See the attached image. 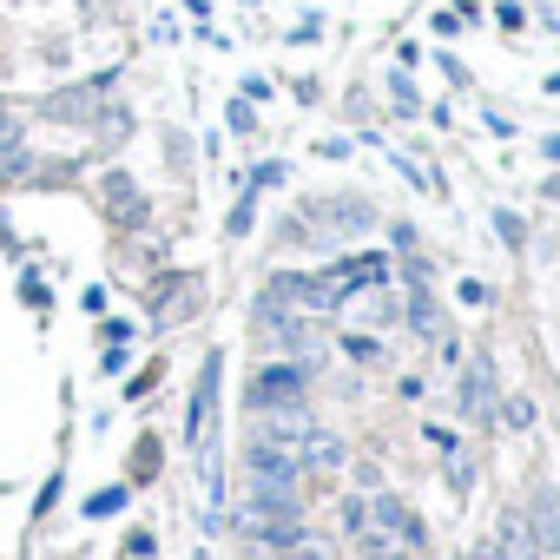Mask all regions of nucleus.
I'll return each mask as SVG.
<instances>
[{
  "mask_svg": "<svg viewBox=\"0 0 560 560\" xmlns=\"http://www.w3.org/2000/svg\"><path fill=\"white\" fill-rule=\"evenodd\" d=\"M494 402H501V389H494V357H488V350H475V363L462 370V416L494 422Z\"/></svg>",
  "mask_w": 560,
  "mask_h": 560,
  "instance_id": "nucleus-7",
  "label": "nucleus"
},
{
  "mask_svg": "<svg viewBox=\"0 0 560 560\" xmlns=\"http://www.w3.org/2000/svg\"><path fill=\"white\" fill-rule=\"evenodd\" d=\"M100 205H106V218H113V224H145V218H152L145 191H139L126 172H106V178H100Z\"/></svg>",
  "mask_w": 560,
  "mask_h": 560,
  "instance_id": "nucleus-8",
  "label": "nucleus"
},
{
  "mask_svg": "<svg viewBox=\"0 0 560 560\" xmlns=\"http://www.w3.org/2000/svg\"><path fill=\"white\" fill-rule=\"evenodd\" d=\"M126 553H132V560H152V553H159V540H152L145 527H132V534H126Z\"/></svg>",
  "mask_w": 560,
  "mask_h": 560,
  "instance_id": "nucleus-21",
  "label": "nucleus"
},
{
  "mask_svg": "<svg viewBox=\"0 0 560 560\" xmlns=\"http://www.w3.org/2000/svg\"><path fill=\"white\" fill-rule=\"evenodd\" d=\"M534 416H540V409H534V396H521V389L494 402V422H508V429H534Z\"/></svg>",
  "mask_w": 560,
  "mask_h": 560,
  "instance_id": "nucleus-13",
  "label": "nucleus"
},
{
  "mask_svg": "<svg viewBox=\"0 0 560 560\" xmlns=\"http://www.w3.org/2000/svg\"><path fill=\"white\" fill-rule=\"evenodd\" d=\"M547 198H560V172H553V178H547Z\"/></svg>",
  "mask_w": 560,
  "mask_h": 560,
  "instance_id": "nucleus-31",
  "label": "nucleus"
},
{
  "mask_svg": "<svg viewBox=\"0 0 560 560\" xmlns=\"http://www.w3.org/2000/svg\"><path fill=\"white\" fill-rule=\"evenodd\" d=\"M21 132H27L21 106H14V100H0V139H21Z\"/></svg>",
  "mask_w": 560,
  "mask_h": 560,
  "instance_id": "nucleus-19",
  "label": "nucleus"
},
{
  "mask_svg": "<svg viewBox=\"0 0 560 560\" xmlns=\"http://www.w3.org/2000/svg\"><path fill=\"white\" fill-rule=\"evenodd\" d=\"M244 231H250V191H244L237 211H231V237H244Z\"/></svg>",
  "mask_w": 560,
  "mask_h": 560,
  "instance_id": "nucleus-26",
  "label": "nucleus"
},
{
  "mask_svg": "<svg viewBox=\"0 0 560 560\" xmlns=\"http://www.w3.org/2000/svg\"><path fill=\"white\" fill-rule=\"evenodd\" d=\"M389 93H396V113H422V100H416V86H409V80H402V73H396V80H389Z\"/></svg>",
  "mask_w": 560,
  "mask_h": 560,
  "instance_id": "nucleus-20",
  "label": "nucleus"
},
{
  "mask_svg": "<svg viewBox=\"0 0 560 560\" xmlns=\"http://www.w3.org/2000/svg\"><path fill=\"white\" fill-rule=\"evenodd\" d=\"M540 152H547V159H553V165H560V139H540Z\"/></svg>",
  "mask_w": 560,
  "mask_h": 560,
  "instance_id": "nucleus-30",
  "label": "nucleus"
},
{
  "mask_svg": "<svg viewBox=\"0 0 560 560\" xmlns=\"http://www.w3.org/2000/svg\"><path fill=\"white\" fill-rule=\"evenodd\" d=\"M488 224H494V237H501L508 250H521V244H527V224H521V211H508V205H494V211H488Z\"/></svg>",
  "mask_w": 560,
  "mask_h": 560,
  "instance_id": "nucleus-14",
  "label": "nucleus"
},
{
  "mask_svg": "<svg viewBox=\"0 0 560 560\" xmlns=\"http://www.w3.org/2000/svg\"><path fill=\"white\" fill-rule=\"evenodd\" d=\"M126 560H132V553H126Z\"/></svg>",
  "mask_w": 560,
  "mask_h": 560,
  "instance_id": "nucleus-32",
  "label": "nucleus"
},
{
  "mask_svg": "<svg viewBox=\"0 0 560 560\" xmlns=\"http://www.w3.org/2000/svg\"><path fill=\"white\" fill-rule=\"evenodd\" d=\"M304 389H311V363L277 357V363H257V376L244 383V402L250 409H270V402H298Z\"/></svg>",
  "mask_w": 560,
  "mask_h": 560,
  "instance_id": "nucleus-3",
  "label": "nucleus"
},
{
  "mask_svg": "<svg viewBox=\"0 0 560 560\" xmlns=\"http://www.w3.org/2000/svg\"><path fill=\"white\" fill-rule=\"evenodd\" d=\"M363 521H370V501H343V534H363Z\"/></svg>",
  "mask_w": 560,
  "mask_h": 560,
  "instance_id": "nucleus-23",
  "label": "nucleus"
},
{
  "mask_svg": "<svg viewBox=\"0 0 560 560\" xmlns=\"http://www.w3.org/2000/svg\"><path fill=\"white\" fill-rule=\"evenodd\" d=\"M357 488L376 494V488H383V468H376V462H357Z\"/></svg>",
  "mask_w": 560,
  "mask_h": 560,
  "instance_id": "nucleus-25",
  "label": "nucleus"
},
{
  "mask_svg": "<svg viewBox=\"0 0 560 560\" xmlns=\"http://www.w3.org/2000/svg\"><path fill=\"white\" fill-rule=\"evenodd\" d=\"M93 132H100V145H126V132H132V106H119V100H106L93 119H86Z\"/></svg>",
  "mask_w": 560,
  "mask_h": 560,
  "instance_id": "nucleus-12",
  "label": "nucleus"
},
{
  "mask_svg": "<svg viewBox=\"0 0 560 560\" xmlns=\"http://www.w3.org/2000/svg\"><path fill=\"white\" fill-rule=\"evenodd\" d=\"M462 560H501V553H494V540H475V547H468Z\"/></svg>",
  "mask_w": 560,
  "mask_h": 560,
  "instance_id": "nucleus-29",
  "label": "nucleus"
},
{
  "mask_svg": "<svg viewBox=\"0 0 560 560\" xmlns=\"http://www.w3.org/2000/svg\"><path fill=\"white\" fill-rule=\"evenodd\" d=\"M198 311V277H159V291H152V317L159 324H178Z\"/></svg>",
  "mask_w": 560,
  "mask_h": 560,
  "instance_id": "nucleus-11",
  "label": "nucleus"
},
{
  "mask_svg": "<svg viewBox=\"0 0 560 560\" xmlns=\"http://www.w3.org/2000/svg\"><path fill=\"white\" fill-rule=\"evenodd\" d=\"M442 455H448V488H455V494H468V488H475V462H468V448H455V442H448Z\"/></svg>",
  "mask_w": 560,
  "mask_h": 560,
  "instance_id": "nucleus-16",
  "label": "nucleus"
},
{
  "mask_svg": "<svg viewBox=\"0 0 560 560\" xmlns=\"http://www.w3.org/2000/svg\"><path fill=\"white\" fill-rule=\"evenodd\" d=\"M298 462H304V475H343L350 448H343V435H330V429H311V435L298 442Z\"/></svg>",
  "mask_w": 560,
  "mask_h": 560,
  "instance_id": "nucleus-10",
  "label": "nucleus"
},
{
  "mask_svg": "<svg viewBox=\"0 0 560 560\" xmlns=\"http://www.w3.org/2000/svg\"><path fill=\"white\" fill-rule=\"evenodd\" d=\"M54 501H60V475H47V488H40V501H34V514H54Z\"/></svg>",
  "mask_w": 560,
  "mask_h": 560,
  "instance_id": "nucleus-28",
  "label": "nucleus"
},
{
  "mask_svg": "<svg viewBox=\"0 0 560 560\" xmlns=\"http://www.w3.org/2000/svg\"><path fill=\"white\" fill-rule=\"evenodd\" d=\"M224 119H231V132H250V126H257V113H250V100H231V113H224Z\"/></svg>",
  "mask_w": 560,
  "mask_h": 560,
  "instance_id": "nucleus-22",
  "label": "nucleus"
},
{
  "mask_svg": "<svg viewBox=\"0 0 560 560\" xmlns=\"http://www.w3.org/2000/svg\"><path fill=\"white\" fill-rule=\"evenodd\" d=\"M455 298H462L468 311H488V304H494V284H481V277H462V284H455Z\"/></svg>",
  "mask_w": 560,
  "mask_h": 560,
  "instance_id": "nucleus-17",
  "label": "nucleus"
},
{
  "mask_svg": "<svg viewBox=\"0 0 560 560\" xmlns=\"http://www.w3.org/2000/svg\"><path fill=\"white\" fill-rule=\"evenodd\" d=\"M494 553H501V560H547L540 540H534L527 508H508V514H501V527H494Z\"/></svg>",
  "mask_w": 560,
  "mask_h": 560,
  "instance_id": "nucleus-9",
  "label": "nucleus"
},
{
  "mask_svg": "<svg viewBox=\"0 0 560 560\" xmlns=\"http://www.w3.org/2000/svg\"><path fill=\"white\" fill-rule=\"evenodd\" d=\"M152 468H159V442H152V435H145V442H139V481H145V475H152Z\"/></svg>",
  "mask_w": 560,
  "mask_h": 560,
  "instance_id": "nucleus-27",
  "label": "nucleus"
},
{
  "mask_svg": "<svg viewBox=\"0 0 560 560\" xmlns=\"http://www.w3.org/2000/svg\"><path fill=\"white\" fill-rule=\"evenodd\" d=\"M218 376H224V357L211 350L205 370H198V389H191V416H185L191 442H211V435H218Z\"/></svg>",
  "mask_w": 560,
  "mask_h": 560,
  "instance_id": "nucleus-6",
  "label": "nucleus"
},
{
  "mask_svg": "<svg viewBox=\"0 0 560 560\" xmlns=\"http://www.w3.org/2000/svg\"><path fill=\"white\" fill-rule=\"evenodd\" d=\"M126 494H132V488H100V494L86 501V514H93V521H106V514H119V508H126Z\"/></svg>",
  "mask_w": 560,
  "mask_h": 560,
  "instance_id": "nucleus-18",
  "label": "nucleus"
},
{
  "mask_svg": "<svg viewBox=\"0 0 560 560\" xmlns=\"http://www.w3.org/2000/svg\"><path fill=\"white\" fill-rule=\"evenodd\" d=\"M113 86H119V67H106V73H93V80H80V86H60V93H47L34 113L40 119H60V126H86L106 100H113Z\"/></svg>",
  "mask_w": 560,
  "mask_h": 560,
  "instance_id": "nucleus-1",
  "label": "nucleus"
},
{
  "mask_svg": "<svg viewBox=\"0 0 560 560\" xmlns=\"http://www.w3.org/2000/svg\"><path fill=\"white\" fill-rule=\"evenodd\" d=\"M304 224H324V231L343 244V237L376 231V205H370V198H357V191H337V198H304Z\"/></svg>",
  "mask_w": 560,
  "mask_h": 560,
  "instance_id": "nucleus-2",
  "label": "nucleus"
},
{
  "mask_svg": "<svg viewBox=\"0 0 560 560\" xmlns=\"http://www.w3.org/2000/svg\"><path fill=\"white\" fill-rule=\"evenodd\" d=\"M343 357H350V363H363V370H376L389 350H383V337H343Z\"/></svg>",
  "mask_w": 560,
  "mask_h": 560,
  "instance_id": "nucleus-15",
  "label": "nucleus"
},
{
  "mask_svg": "<svg viewBox=\"0 0 560 560\" xmlns=\"http://www.w3.org/2000/svg\"><path fill=\"white\" fill-rule=\"evenodd\" d=\"M244 481L304 488V462H298V448H284V442H250V448H244Z\"/></svg>",
  "mask_w": 560,
  "mask_h": 560,
  "instance_id": "nucleus-5",
  "label": "nucleus"
},
{
  "mask_svg": "<svg viewBox=\"0 0 560 560\" xmlns=\"http://www.w3.org/2000/svg\"><path fill=\"white\" fill-rule=\"evenodd\" d=\"M311 429H317V416H311V402H304V396H298V402L250 409V442H284V448H298Z\"/></svg>",
  "mask_w": 560,
  "mask_h": 560,
  "instance_id": "nucleus-4",
  "label": "nucleus"
},
{
  "mask_svg": "<svg viewBox=\"0 0 560 560\" xmlns=\"http://www.w3.org/2000/svg\"><path fill=\"white\" fill-rule=\"evenodd\" d=\"M21 298H27L34 311H47V304H54V298H47V284H40V277H21Z\"/></svg>",
  "mask_w": 560,
  "mask_h": 560,
  "instance_id": "nucleus-24",
  "label": "nucleus"
}]
</instances>
